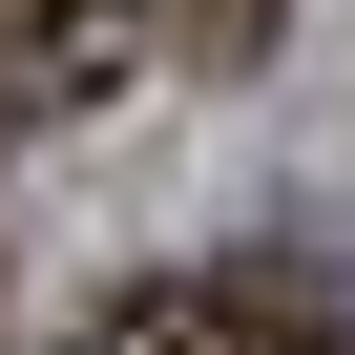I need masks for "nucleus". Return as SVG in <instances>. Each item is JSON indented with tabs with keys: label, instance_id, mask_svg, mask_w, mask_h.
<instances>
[{
	"label": "nucleus",
	"instance_id": "nucleus-1",
	"mask_svg": "<svg viewBox=\"0 0 355 355\" xmlns=\"http://www.w3.org/2000/svg\"><path fill=\"white\" fill-rule=\"evenodd\" d=\"M146 63V0H0V125H84Z\"/></svg>",
	"mask_w": 355,
	"mask_h": 355
},
{
	"label": "nucleus",
	"instance_id": "nucleus-2",
	"mask_svg": "<svg viewBox=\"0 0 355 355\" xmlns=\"http://www.w3.org/2000/svg\"><path fill=\"white\" fill-rule=\"evenodd\" d=\"M189 355H355V313L293 251H230V272H189Z\"/></svg>",
	"mask_w": 355,
	"mask_h": 355
},
{
	"label": "nucleus",
	"instance_id": "nucleus-3",
	"mask_svg": "<svg viewBox=\"0 0 355 355\" xmlns=\"http://www.w3.org/2000/svg\"><path fill=\"white\" fill-rule=\"evenodd\" d=\"M272 21H293V0H167V42H189V63H272Z\"/></svg>",
	"mask_w": 355,
	"mask_h": 355
}]
</instances>
